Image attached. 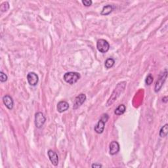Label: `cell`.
<instances>
[{"label": "cell", "mask_w": 168, "mask_h": 168, "mask_svg": "<svg viewBox=\"0 0 168 168\" xmlns=\"http://www.w3.org/2000/svg\"><path fill=\"white\" fill-rule=\"evenodd\" d=\"M126 81H121L119 84H118L117 86L114 89V90L113 91L111 96L110 98L108 99L107 103V107H109L114 103L117 99L120 96V95L124 91L126 87Z\"/></svg>", "instance_id": "obj_1"}, {"label": "cell", "mask_w": 168, "mask_h": 168, "mask_svg": "<svg viewBox=\"0 0 168 168\" xmlns=\"http://www.w3.org/2000/svg\"><path fill=\"white\" fill-rule=\"evenodd\" d=\"M80 78V74L75 72H69L64 74L63 76L64 80L70 85L76 84Z\"/></svg>", "instance_id": "obj_2"}, {"label": "cell", "mask_w": 168, "mask_h": 168, "mask_svg": "<svg viewBox=\"0 0 168 168\" xmlns=\"http://www.w3.org/2000/svg\"><path fill=\"white\" fill-rule=\"evenodd\" d=\"M108 118L109 116L107 114H103L100 119L99 120L98 123H97L96 126H95V131L96 133L99 134L102 133L104 130V124L108 120Z\"/></svg>", "instance_id": "obj_3"}, {"label": "cell", "mask_w": 168, "mask_h": 168, "mask_svg": "<svg viewBox=\"0 0 168 168\" xmlns=\"http://www.w3.org/2000/svg\"><path fill=\"white\" fill-rule=\"evenodd\" d=\"M97 48L100 53H105L108 52V51L110 49V45H109L108 42L103 40V39H100L97 43Z\"/></svg>", "instance_id": "obj_4"}, {"label": "cell", "mask_w": 168, "mask_h": 168, "mask_svg": "<svg viewBox=\"0 0 168 168\" xmlns=\"http://www.w3.org/2000/svg\"><path fill=\"white\" fill-rule=\"evenodd\" d=\"M167 71L166 69L165 72H163V74H162L160 76L159 78L155 84L154 91L156 93H158L160 90V89H161L162 85L164 84V82H165L166 80L167 79Z\"/></svg>", "instance_id": "obj_5"}, {"label": "cell", "mask_w": 168, "mask_h": 168, "mask_svg": "<svg viewBox=\"0 0 168 168\" xmlns=\"http://www.w3.org/2000/svg\"><path fill=\"white\" fill-rule=\"evenodd\" d=\"M46 121L45 117L43 114V113L39 112H37L36 115H35V125L37 128L40 129L41 128Z\"/></svg>", "instance_id": "obj_6"}, {"label": "cell", "mask_w": 168, "mask_h": 168, "mask_svg": "<svg viewBox=\"0 0 168 168\" xmlns=\"http://www.w3.org/2000/svg\"><path fill=\"white\" fill-rule=\"evenodd\" d=\"M85 100H86V95L84 94V93H81V94H80L79 95L77 96L76 97L75 100H74L73 108L74 110H76V109L79 108L81 105L83 104Z\"/></svg>", "instance_id": "obj_7"}, {"label": "cell", "mask_w": 168, "mask_h": 168, "mask_svg": "<svg viewBox=\"0 0 168 168\" xmlns=\"http://www.w3.org/2000/svg\"><path fill=\"white\" fill-rule=\"evenodd\" d=\"M27 80L28 84L32 86H36L39 81V77L37 74L35 72H30L27 75Z\"/></svg>", "instance_id": "obj_8"}, {"label": "cell", "mask_w": 168, "mask_h": 168, "mask_svg": "<svg viewBox=\"0 0 168 168\" xmlns=\"http://www.w3.org/2000/svg\"><path fill=\"white\" fill-rule=\"evenodd\" d=\"M48 154L51 162L52 163L53 166H57L58 164V157L57 154L53 150H49L48 152Z\"/></svg>", "instance_id": "obj_9"}, {"label": "cell", "mask_w": 168, "mask_h": 168, "mask_svg": "<svg viewBox=\"0 0 168 168\" xmlns=\"http://www.w3.org/2000/svg\"><path fill=\"white\" fill-rule=\"evenodd\" d=\"M3 102L7 108L9 109V110H12L13 108V104H14L12 97L8 95H5L3 97Z\"/></svg>", "instance_id": "obj_10"}, {"label": "cell", "mask_w": 168, "mask_h": 168, "mask_svg": "<svg viewBox=\"0 0 168 168\" xmlns=\"http://www.w3.org/2000/svg\"><path fill=\"white\" fill-rule=\"evenodd\" d=\"M120 150V144L117 141H112L110 144V154L115 155Z\"/></svg>", "instance_id": "obj_11"}, {"label": "cell", "mask_w": 168, "mask_h": 168, "mask_svg": "<svg viewBox=\"0 0 168 168\" xmlns=\"http://www.w3.org/2000/svg\"><path fill=\"white\" fill-rule=\"evenodd\" d=\"M57 108L58 112L60 113L65 112L69 108V104L66 102V101H60V102L57 104Z\"/></svg>", "instance_id": "obj_12"}, {"label": "cell", "mask_w": 168, "mask_h": 168, "mask_svg": "<svg viewBox=\"0 0 168 168\" xmlns=\"http://www.w3.org/2000/svg\"><path fill=\"white\" fill-rule=\"evenodd\" d=\"M126 106L124 104H122L118 106V107H117V108H116V110L114 111V114L117 116H120L123 114L126 111Z\"/></svg>", "instance_id": "obj_13"}, {"label": "cell", "mask_w": 168, "mask_h": 168, "mask_svg": "<svg viewBox=\"0 0 168 168\" xmlns=\"http://www.w3.org/2000/svg\"><path fill=\"white\" fill-rule=\"evenodd\" d=\"M113 11V7L112 5H108L107 6H104L103 7V9L101 11V15H108L110 14V13H112V11Z\"/></svg>", "instance_id": "obj_14"}, {"label": "cell", "mask_w": 168, "mask_h": 168, "mask_svg": "<svg viewBox=\"0 0 168 168\" xmlns=\"http://www.w3.org/2000/svg\"><path fill=\"white\" fill-rule=\"evenodd\" d=\"M114 63H115L114 60L112 58H109L106 60V61H105L104 66L107 69H110L114 65Z\"/></svg>", "instance_id": "obj_15"}, {"label": "cell", "mask_w": 168, "mask_h": 168, "mask_svg": "<svg viewBox=\"0 0 168 168\" xmlns=\"http://www.w3.org/2000/svg\"><path fill=\"white\" fill-rule=\"evenodd\" d=\"M168 133V125L166 124L165 126H163L161 130L160 131V136L161 137H165L167 136Z\"/></svg>", "instance_id": "obj_16"}, {"label": "cell", "mask_w": 168, "mask_h": 168, "mask_svg": "<svg viewBox=\"0 0 168 168\" xmlns=\"http://www.w3.org/2000/svg\"><path fill=\"white\" fill-rule=\"evenodd\" d=\"M9 9V4L8 2H3L1 5V11L2 12H6Z\"/></svg>", "instance_id": "obj_17"}, {"label": "cell", "mask_w": 168, "mask_h": 168, "mask_svg": "<svg viewBox=\"0 0 168 168\" xmlns=\"http://www.w3.org/2000/svg\"><path fill=\"white\" fill-rule=\"evenodd\" d=\"M154 78L153 76H152V74H148V75L147 76L146 80H145V83L147 85H150L152 84V82H153Z\"/></svg>", "instance_id": "obj_18"}, {"label": "cell", "mask_w": 168, "mask_h": 168, "mask_svg": "<svg viewBox=\"0 0 168 168\" xmlns=\"http://www.w3.org/2000/svg\"><path fill=\"white\" fill-rule=\"evenodd\" d=\"M7 76L5 73H3V72H0V81L2 82H5L7 80Z\"/></svg>", "instance_id": "obj_19"}, {"label": "cell", "mask_w": 168, "mask_h": 168, "mask_svg": "<svg viewBox=\"0 0 168 168\" xmlns=\"http://www.w3.org/2000/svg\"><path fill=\"white\" fill-rule=\"evenodd\" d=\"M82 3L85 6V7H89L91 6L92 4V1L91 0H84V1H82Z\"/></svg>", "instance_id": "obj_20"}, {"label": "cell", "mask_w": 168, "mask_h": 168, "mask_svg": "<svg viewBox=\"0 0 168 168\" xmlns=\"http://www.w3.org/2000/svg\"><path fill=\"white\" fill-rule=\"evenodd\" d=\"M91 167H93V168H100V167H103V166L102 165H100V164H99V163H93V165L91 166Z\"/></svg>", "instance_id": "obj_21"}, {"label": "cell", "mask_w": 168, "mask_h": 168, "mask_svg": "<svg viewBox=\"0 0 168 168\" xmlns=\"http://www.w3.org/2000/svg\"><path fill=\"white\" fill-rule=\"evenodd\" d=\"M162 102L163 103H166L167 102V96L166 97H164L162 99Z\"/></svg>", "instance_id": "obj_22"}]
</instances>
